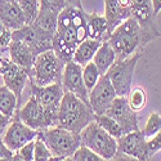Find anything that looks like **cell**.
<instances>
[{
	"label": "cell",
	"instance_id": "obj_1",
	"mask_svg": "<svg viewBox=\"0 0 161 161\" xmlns=\"http://www.w3.org/2000/svg\"><path fill=\"white\" fill-rule=\"evenodd\" d=\"M89 37L86 13L83 8L64 7L58 14L56 32L53 35V50L66 63L72 59L76 47Z\"/></svg>",
	"mask_w": 161,
	"mask_h": 161
},
{
	"label": "cell",
	"instance_id": "obj_2",
	"mask_svg": "<svg viewBox=\"0 0 161 161\" xmlns=\"http://www.w3.org/2000/svg\"><path fill=\"white\" fill-rule=\"evenodd\" d=\"M158 36L160 32L156 30V26L143 27L136 18L130 16L110 34L107 42L114 48L117 58H126L143 49L147 43Z\"/></svg>",
	"mask_w": 161,
	"mask_h": 161
},
{
	"label": "cell",
	"instance_id": "obj_3",
	"mask_svg": "<svg viewBox=\"0 0 161 161\" xmlns=\"http://www.w3.org/2000/svg\"><path fill=\"white\" fill-rule=\"evenodd\" d=\"M94 117L96 114L88 102H84L70 92H63L57 114V125L80 133Z\"/></svg>",
	"mask_w": 161,
	"mask_h": 161
},
{
	"label": "cell",
	"instance_id": "obj_4",
	"mask_svg": "<svg viewBox=\"0 0 161 161\" xmlns=\"http://www.w3.org/2000/svg\"><path fill=\"white\" fill-rule=\"evenodd\" d=\"M39 136L44 139L52 151L53 160H71L75 151L81 144L80 133L71 131L59 125L39 131Z\"/></svg>",
	"mask_w": 161,
	"mask_h": 161
},
{
	"label": "cell",
	"instance_id": "obj_5",
	"mask_svg": "<svg viewBox=\"0 0 161 161\" xmlns=\"http://www.w3.org/2000/svg\"><path fill=\"white\" fill-rule=\"evenodd\" d=\"M64 62L53 49L45 50L36 56L32 69L29 74L30 81L37 86H45L61 83Z\"/></svg>",
	"mask_w": 161,
	"mask_h": 161
},
{
	"label": "cell",
	"instance_id": "obj_6",
	"mask_svg": "<svg viewBox=\"0 0 161 161\" xmlns=\"http://www.w3.org/2000/svg\"><path fill=\"white\" fill-rule=\"evenodd\" d=\"M81 143L98 153L103 160H112L117 153V139L101 128L96 120L80 131Z\"/></svg>",
	"mask_w": 161,
	"mask_h": 161
},
{
	"label": "cell",
	"instance_id": "obj_7",
	"mask_svg": "<svg viewBox=\"0 0 161 161\" xmlns=\"http://www.w3.org/2000/svg\"><path fill=\"white\" fill-rule=\"evenodd\" d=\"M143 56V49L136 52L134 54L126 58H117L114 64L108 69L106 75L108 76L111 84L114 85L116 94L126 97L133 86V76L136 66Z\"/></svg>",
	"mask_w": 161,
	"mask_h": 161
},
{
	"label": "cell",
	"instance_id": "obj_8",
	"mask_svg": "<svg viewBox=\"0 0 161 161\" xmlns=\"http://www.w3.org/2000/svg\"><path fill=\"white\" fill-rule=\"evenodd\" d=\"M16 114L26 125L37 131L57 125V120L47 112V110L34 96H31L25 106L22 108H18Z\"/></svg>",
	"mask_w": 161,
	"mask_h": 161
},
{
	"label": "cell",
	"instance_id": "obj_9",
	"mask_svg": "<svg viewBox=\"0 0 161 161\" xmlns=\"http://www.w3.org/2000/svg\"><path fill=\"white\" fill-rule=\"evenodd\" d=\"M0 75L3 76L4 85L16 94L19 107L22 92L26 85V81L29 79V72L25 69H22V67H19L18 64L13 63L9 57L7 58L2 56V58H0Z\"/></svg>",
	"mask_w": 161,
	"mask_h": 161
},
{
	"label": "cell",
	"instance_id": "obj_10",
	"mask_svg": "<svg viewBox=\"0 0 161 161\" xmlns=\"http://www.w3.org/2000/svg\"><path fill=\"white\" fill-rule=\"evenodd\" d=\"M61 84L63 92H70L84 102L89 103V90L83 80V66L77 64L72 59L67 61L63 66Z\"/></svg>",
	"mask_w": 161,
	"mask_h": 161
},
{
	"label": "cell",
	"instance_id": "obj_11",
	"mask_svg": "<svg viewBox=\"0 0 161 161\" xmlns=\"http://www.w3.org/2000/svg\"><path fill=\"white\" fill-rule=\"evenodd\" d=\"M116 97V90L108 76L102 75L97 84L89 90V104L96 115H102L111 107Z\"/></svg>",
	"mask_w": 161,
	"mask_h": 161
},
{
	"label": "cell",
	"instance_id": "obj_12",
	"mask_svg": "<svg viewBox=\"0 0 161 161\" xmlns=\"http://www.w3.org/2000/svg\"><path fill=\"white\" fill-rule=\"evenodd\" d=\"M37 134H39L37 130L27 126L16 114L12 117L8 128L4 131L3 141L8 148L14 152V151H18L27 142L34 141L37 137Z\"/></svg>",
	"mask_w": 161,
	"mask_h": 161
},
{
	"label": "cell",
	"instance_id": "obj_13",
	"mask_svg": "<svg viewBox=\"0 0 161 161\" xmlns=\"http://www.w3.org/2000/svg\"><path fill=\"white\" fill-rule=\"evenodd\" d=\"M147 138L141 130H134L123 134L117 138V152L129 156L131 160H151L147 150Z\"/></svg>",
	"mask_w": 161,
	"mask_h": 161
},
{
	"label": "cell",
	"instance_id": "obj_14",
	"mask_svg": "<svg viewBox=\"0 0 161 161\" xmlns=\"http://www.w3.org/2000/svg\"><path fill=\"white\" fill-rule=\"evenodd\" d=\"M106 115L111 116L115 121L121 126L124 134L134 130H139L138 126V116L134 110H131V107L128 103L126 97L117 96L115 101L112 102L111 107L104 112Z\"/></svg>",
	"mask_w": 161,
	"mask_h": 161
},
{
	"label": "cell",
	"instance_id": "obj_15",
	"mask_svg": "<svg viewBox=\"0 0 161 161\" xmlns=\"http://www.w3.org/2000/svg\"><path fill=\"white\" fill-rule=\"evenodd\" d=\"M31 96L40 102L50 116L57 120V114L63 96V88L61 83H54L45 86H37L31 83Z\"/></svg>",
	"mask_w": 161,
	"mask_h": 161
},
{
	"label": "cell",
	"instance_id": "obj_16",
	"mask_svg": "<svg viewBox=\"0 0 161 161\" xmlns=\"http://www.w3.org/2000/svg\"><path fill=\"white\" fill-rule=\"evenodd\" d=\"M12 39L21 40V42L26 43L35 53V56L40 54L45 50L53 49V37L47 36L42 34L39 30H36L32 25H25L21 29L13 30L12 31Z\"/></svg>",
	"mask_w": 161,
	"mask_h": 161
},
{
	"label": "cell",
	"instance_id": "obj_17",
	"mask_svg": "<svg viewBox=\"0 0 161 161\" xmlns=\"http://www.w3.org/2000/svg\"><path fill=\"white\" fill-rule=\"evenodd\" d=\"M131 16L130 0H104V18L107 21V34H110Z\"/></svg>",
	"mask_w": 161,
	"mask_h": 161
},
{
	"label": "cell",
	"instance_id": "obj_18",
	"mask_svg": "<svg viewBox=\"0 0 161 161\" xmlns=\"http://www.w3.org/2000/svg\"><path fill=\"white\" fill-rule=\"evenodd\" d=\"M0 21L12 31L26 25L18 0H0Z\"/></svg>",
	"mask_w": 161,
	"mask_h": 161
},
{
	"label": "cell",
	"instance_id": "obj_19",
	"mask_svg": "<svg viewBox=\"0 0 161 161\" xmlns=\"http://www.w3.org/2000/svg\"><path fill=\"white\" fill-rule=\"evenodd\" d=\"M8 53H9V58L13 63L18 64L19 67L25 69L30 74L36 56L27 44L21 42V40L12 39L9 48H8Z\"/></svg>",
	"mask_w": 161,
	"mask_h": 161
},
{
	"label": "cell",
	"instance_id": "obj_20",
	"mask_svg": "<svg viewBox=\"0 0 161 161\" xmlns=\"http://www.w3.org/2000/svg\"><path fill=\"white\" fill-rule=\"evenodd\" d=\"M58 14H59V12H57L54 9L40 7L37 16L31 25L42 34L53 37V35L56 32V27H57Z\"/></svg>",
	"mask_w": 161,
	"mask_h": 161
},
{
	"label": "cell",
	"instance_id": "obj_21",
	"mask_svg": "<svg viewBox=\"0 0 161 161\" xmlns=\"http://www.w3.org/2000/svg\"><path fill=\"white\" fill-rule=\"evenodd\" d=\"M130 12L143 27L155 26V14L151 0H130Z\"/></svg>",
	"mask_w": 161,
	"mask_h": 161
},
{
	"label": "cell",
	"instance_id": "obj_22",
	"mask_svg": "<svg viewBox=\"0 0 161 161\" xmlns=\"http://www.w3.org/2000/svg\"><path fill=\"white\" fill-rule=\"evenodd\" d=\"M117 59L116 53L114 48L110 45V43L104 40L99 48L97 49L94 57H93V63L97 66V69L99 70L101 75H106V72L108 71V69L114 64V62Z\"/></svg>",
	"mask_w": 161,
	"mask_h": 161
},
{
	"label": "cell",
	"instance_id": "obj_23",
	"mask_svg": "<svg viewBox=\"0 0 161 161\" xmlns=\"http://www.w3.org/2000/svg\"><path fill=\"white\" fill-rule=\"evenodd\" d=\"M101 44H102V42H99V40H94L90 37L85 39L84 42H81L76 47L74 54H72V61L80 66H85L86 63L93 61V57H94L96 52Z\"/></svg>",
	"mask_w": 161,
	"mask_h": 161
},
{
	"label": "cell",
	"instance_id": "obj_24",
	"mask_svg": "<svg viewBox=\"0 0 161 161\" xmlns=\"http://www.w3.org/2000/svg\"><path fill=\"white\" fill-rule=\"evenodd\" d=\"M86 25H88V32L90 39L99 40V42H104V40L108 39L107 21L104 16H99L97 13L86 14Z\"/></svg>",
	"mask_w": 161,
	"mask_h": 161
},
{
	"label": "cell",
	"instance_id": "obj_25",
	"mask_svg": "<svg viewBox=\"0 0 161 161\" xmlns=\"http://www.w3.org/2000/svg\"><path fill=\"white\" fill-rule=\"evenodd\" d=\"M18 108V101L14 93L5 85L0 86V112L12 119Z\"/></svg>",
	"mask_w": 161,
	"mask_h": 161
},
{
	"label": "cell",
	"instance_id": "obj_26",
	"mask_svg": "<svg viewBox=\"0 0 161 161\" xmlns=\"http://www.w3.org/2000/svg\"><path fill=\"white\" fill-rule=\"evenodd\" d=\"M94 120L97 121V124L101 126V128H103L107 133L110 134V136H112L114 138H120L124 134V131H123V129H121V126H120L115 120L111 117V116H108V115H106V114H102V115H96V117H94Z\"/></svg>",
	"mask_w": 161,
	"mask_h": 161
},
{
	"label": "cell",
	"instance_id": "obj_27",
	"mask_svg": "<svg viewBox=\"0 0 161 161\" xmlns=\"http://www.w3.org/2000/svg\"><path fill=\"white\" fill-rule=\"evenodd\" d=\"M126 99H128L129 106L131 107V110H134L136 112L142 111L147 104V94L144 89H142L141 86H137L134 89L131 88L129 94L126 96Z\"/></svg>",
	"mask_w": 161,
	"mask_h": 161
},
{
	"label": "cell",
	"instance_id": "obj_28",
	"mask_svg": "<svg viewBox=\"0 0 161 161\" xmlns=\"http://www.w3.org/2000/svg\"><path fill=\"white\" fill-rule=\"evenodd\" d=\"M18 4L25 16L26 25H31L35 21L40 9L39 0H18Z\"/></svg>",
	"mask_w": 161,
	"mask_h": 161
},
{
	"label": "cell",
	"instance_id": "obj_29",
	"mask_svg": "<svg viewBox=\"0 0 161 161\" xmlns=\"http://www.w3.org/2000/svg\"><path fill=\"white\" fill-rule=\"evenodd\" d=\"M101 76L102 75H101L99 70L97 69V66L93 63V61H90L89 63L83 66V80H84V84H85L88 90H90L97 84V81L99 80Z\"/></svg>",
	"mask_w": 161,
	"mask_h": 161
},
{
	"label": "cell",
	"instance_id": "obj_30",
	"mask_svg": "<svg viewBox=\"0 0 161 161\" xmlns=\"http://www.w3.org/2000/svg\"><path fill=\"white\" fill-rule=\"evenodd\" d=\"M34 160L35 161H48L53 160V153L49 147L44 142V139L37 134L35 138V147H34Z\"/></svg>",
	"mask_w": 161,
	"mask_h": 161
},
{
	"label": "cell",
	"instance_id": "obj_31",
	"mask_svg": "<svg viewBox=\"0 0 161 161\" xmlns=\"http://www.w3.org/2000/svg\"><path fill=\"white\" fill-rule=\"evenodd\" d=\"M161 129V115L157 112H152L147 120V123L144 125V128L141 130L142 134L144 136V138L150 139L152 138L155 134Z\"/></svg>",
	"mask_w": 161,
	"mask_h": 161
},
{
	"label": "cell",
	"instance_id": "obj_32",
	"mask_svg": "<svg viewBox=\"0 0 161 161\" xmlns=\"http://www.w3.org/2000/svg\"><path fill=\"white\" fill-rule=\"evenodd\" d=\"M71 160L74 161H102L103 158L94 151H92L89 147L81 143L79 148L75 151V153L72 155Z\"/></svg>",
	"mask_w": 161,
	"mask_h": 161
},
{
	"label": "cell",
	"instance_id": "obj_33",
	"mask_svg": "<svg viewBox=\"0 0 161 161\" xmlns=\"http://www.w3.org/2000/svg\"><path fill=\"white\" fill-rule=\"evenodd\" d=\"M34 147H35V139L23 144L18 151H14V153L12 156V161H16V160L32 161L34 160Z\"/></svg>",
	"mask_w": 161,
	"mask_h": 161
},
{
	"label": "cell",
	"instance_id": "obj_34",
	"mask_svg": "<svg viewBox=\"0 0 161 161\" xmlns=\"http://www.w3.org/2000/svg\"><path fill=\"white\" fill-rule=\"evenodd\" d=\"M147 150H148V155L150 158L157 153L158 151H161V129L155 134L152 138H150L147 141Z\"/></svg>",
	"mask_w": 161,
	"mask_h": 161
},
{
	"label": "cell",
	"instance_id": "obj_35",
	"mask_svg": "<svg viewBox=\"0 0 161 161\" xmlns=\"http://www.w3.org/2000/svg\"><path fill=\"white\" fill-rule=\"evenodd\" d=\"M39 4L42 8H50L57 12H61L66 7L64 0H39Z\"/></svg>",
	"mask_w": 161,
	"mask_h": 161
},
{
	"label": "cell",
	"instance_id": "obj_36",
	"mask_svg": "<svg viewBox=\"0 0 161 161\" xmlns=\"http://www.w3.org/2000/svg\"><path fill=\"white\" fill-rule=\"evenodd\" d=\"M10 42H12V30L5 27L3 30V32L0 34V49L2 50L8 49Z\"/></svg>",
	"mask_w": 161,
	"mask_h": 161
},
{
	"label": "cell",
	"instance_id": "obj_37",
	"mask_svg": "<svg viewBox=\"0 0 161 161\" xmlns=\"http://www.w3.org/2000/svg\"><path fill=\"white\" fill-rule=\"evenodd\" d=\"M13 153L14 152L8 148L7 144L3 141V138H2V136H0V160H12Z\"/></svg>",
	"mask_w": 161,
	"mask_h": 161
},
{
	"label": "cell",
	"instance_id": "obj_38",
	"mask_svg": "<svg viewBox=\"0 0 161 161\" xmlns=\"http://www.w3.org/2000/svg\"><path fill=\"white\" fill-rule=\"evenodd\" d=\"M10 117H8V116H5V115H3L2 112H0V136L5 131V129L8 128V125H9V123H10Z\"/></svg>",
	"mask_w": 161,
	"mask_h": 161
},
{
	"label": "cell",
	"instance_id": "obj_39",
	"mask_svg": "<svg viewBox=\"0 0 161 161\" xmlns=\"http://www.w3.org/2000/svg\"><path fill=\"white\" fill-rule=\"evenodd\" d=\"M66 7H75V8H83L81 0H64Z\"/></svg>",
	"mask_w": 161,
	"mask_h": 161
},
{
	"label": "cell",
	"instance_id": "obj_40",
	"mask_svg": "<svg viewBox=\"0 0 161 161\" xmlns=\"http://www.w3.org/2000/svg\"><path fill=\"white\" fill-rule=\"evenodd\" d=\"M152 2V9H153V14L155 17L161 12V0H151Z\"/></svg>",
	"mask_w": 161,
	"mask_h": 161
},
{
	"label": "cell",
	"instance_id": "obj_41",
	"mask_svg": "<svg viewBox=\"0 0 161 161\" xmlns=\"http://www.w3.org/2000/svg\"><path fill=\"white\" fill-rule=\"evenodd\" d=\"M4 29H5V26L3 25V22H2V21H0V34L3 32V30H4Z\"/></svg>",
	"mask_w": 161,
	"mask_h": 161
},
{
	"label": "cell",
	"instance_id": "obj_42",
	"mask_svg": "<svg viewBox=\"0 0 161 161\" xmlns=\"http://www.w3.org/2000/svg\"><path fill=\"white\" fill-rule=\"evenodd\" d=\"M3 53H4V50H2V49H0V58H2V56H3Z\"/></svg>",
	"mask_w": 161,
	"mask_h": 161
}]
</instances>
